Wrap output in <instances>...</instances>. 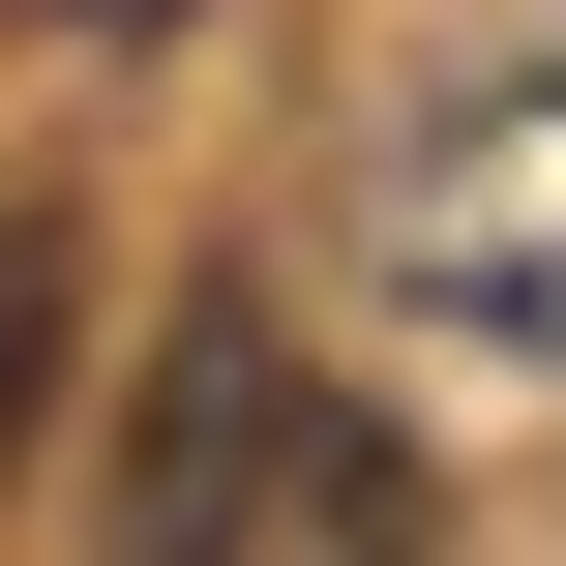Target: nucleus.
Returning <instances> with one entry per match:
<instances>
[{
  "label": "nucleus",
  "instance_id": "obj_2",
  "mask_svg": "<svg viewBox=\"0 0 566 566\" xmlns=\"http://www.w3.org/2000/svg\"><path fill=\"white\" fill-rule=\"evenodd\" d=\"M209 566H448V507H418V448H388V418H328V388H298V448L209 507Z\"/></svg>",
  "mask_w": 566,
  "mask_h": 566
},
{
  "label": "nucleus",
  "instance_id": "obj_3",
  "mask_svg": "<svg viewBox=\"0 0 566 566\" xmlns=\"http://www.w3.org/2000/svg\"><path fill=\"white\" fill-rule=\"evenodd\" d=\"M30 358H60V298H30V239H0V448H30Z\"/></svg>",
  "mask_w": 566,
  "mask_h": 566
},
{
  "label": "nucleus",
  "instance_id": "obj_1",
  "mask_svg": "<svg viewBox=\"0 0 566 566\" xmlns=\"http://www.w3.org/2000/svg\"><path fill=\"white\" fill-rule=\"evenodd\" d=\"M298 448V328L269 298H179L149 328V418H119V566H209V507Z\"/></svg>",
  "mask_w": 566,
  "mask_h": 566
}]
</instances>
